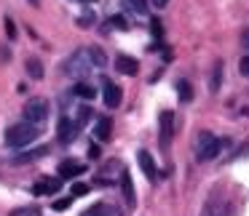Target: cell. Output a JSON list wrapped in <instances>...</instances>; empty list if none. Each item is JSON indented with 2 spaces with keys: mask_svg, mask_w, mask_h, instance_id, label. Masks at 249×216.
Segmentation results:
<instances>
[{
  "mask_svg": "<svg viewBox=\"0 0 249 216\" xmlns=\"http://www.w3.org/2000/svg\"><path fill=\"white\" fill-rule=\"evenodd\" d=\"M91 59H94V67H97V70L107 67V54H105L99 46H91Z\"/></svg>",
  "mask_w": 249,
  "mask_h": 216,
  "instance_id": "18",
  "label": "cell"
},
{
  "mask_svg": "<svg viewBox=\"0 0 249 216\" xmlns=\"http://www.w3.org/2000/svg\"><path fill=\"white\" fill-rule=\"evenodd\" d=\"M201 216H225V203H222L220 195H212L209 200H206L204 211H201Z\"/></svg>",
  "mask_w": 249,
  "mask_h": 216,
  "instance_id": "11",
  "label": "cell"
},
{
  "mask_svg": "<svg viewBox=\"0 0 249 216\" xmlns=\"http://www.w3.org/2000/svg\"><path fill=\"white\" fill-rule=\"evenodd\" d=\"M89 214L91 216H121V211L113 208V205H107V203H99V205H94Z\"/></svg>",
  "mask_w": 249,
  "mask_h": 216,
  "instance_id": "16",
  "label": "cell"
},
{
  "mask_svg": "<svg viewBox=\"0 0 249 216\" xmlns=\"http://www.w3.org/2000/svg\"><path fill=\"white\" fill-rule=\"evenodd\" d=\"M62 189V176L59 179H40V182H35V187H33V192L35 195H54V192H59Z\"/></svg>",
  "mask_w": 249,
  "mask_h": 216,
  "instance_id": "9",
  "label": "cell"
},
{
  "mask_svg": "<svg viewBox=\"0 0 249 216\" xmlns=\"http://www.w3.org/2000/svg\"><path fill=\"white\" fill-rule=\"evenodd\" d=\"M81 3H97V0H81Z\"/></svg>",
  "mask_w": 249,
  "mask_h": 216,
  "instance_id": "35",
  "label": "cell"
},
{
  "mask_svg": "<svg viewBox=\"0 0 249 216\" xmlns=\"http://www.w3.org/2000/svg\"><path fill=\"white\" fill-rule=\"evenodd\" d=\"M222 72H225V67H222V62H217V64H214V72H212V83H209V88H212V91H220Z\"/></svg>",
  "mask_w": 249,
  "mask_h": 216,
  "instance_id": "20",
  "label": "cell"
},
{
  "mask_svg": "<svg viewBox=\"0 0 249 216\" xmlns=\"http://www.w3.org/2000/svg\"><path fill=\"white\" fill-rule=\"evenodd\" d=\"M102 88H105V104H107V107H118L121 99H124L121 88L115 86L113 80H105V83H102Z\"/></svg>",
  "mask_w": 249,
  "mask_h": 216,
  "instance_id": "10",
  "label": "cell"
},
{
  "mask_svg": "<svg viewBox=\"0 0 249 216\" xmlns=\"http://www.w3.org/2000/svg\"><path fill=\"white\" fill-rule=\"evenodd\" d=\"M150 3H153V6H156V8H163V6H166V3H169V0H150Z\"/></svg>",
  "mask_w": 249,
  "mask_h": 216,
  "instance_id": "32",
  "label": "cell"
},
{
  "mask_svg": "<svg viewBox=\"0 0 249 216\" xmlns=\"http://www.w3.org/2000/svg\"><path fill=\"white\" fill-rule=\"evenodd\" d=\"M27 75L33 77V80H40L43 77V64H40V59H27Z\"/></svg>",
  "mask_w": 249,
  "mask_h": 216,
  "instance_id": "17",
  "label": "cell"
},
{
  "mask_svg": "<svg viewBox=\"0 0 249 216\" xmlns=\"http://www.w3.org/2000/svg\"><path fill=\"white\" fill-rule=\"evenodd\" d=\"M238 72H241L244 77H249V56H244V59L238 62Z\"/></svg>",
  "mask_w": 249,
  "mask_h": 216,
  "instance_id": "26",
  "label": "cell"
},
{
  "mask_svg": "<svg viewBox=\"0 0 249 216\" xmlns=\"http://www.w3.org/2000/svg\"><path fill=\"white\" fill-rule=\"evenodd\" d=\"M244 46H247V48H249V30H247V32H244Z\"/></svg>",
  "mask_w": 249,
  "mask_h": 216,
  "instance_id": "33",
  "label": "cell"
},
{
  "mask_svg": "<svg viewBox=\"0 0 249 216\" xmlns=\"http://www.w3.org/2000/svg\"><path fill=\"white\" fill-rule=\"evenodd\" d=\"M78 120H70V118H62L59 120V128H56V139L59 144H72V139L78 136Z\"/></svg>",
  "mask_w": 249,
  "mask_h": 216,
  "instance_id": "6",
  "label": "cell"
},
{
  "mask_svg": "<svg viewBox=\"0 0 249 216\" xmlns=\"http://www.w3.org/2000/svg\"><path fill=\"white\" fill-rule=\"evenodd\" d=\"M49 118V102L46 99H30L27 104H24V120H30V123H43V120Z\"/></svg>",
  "mask_w": 249,
  "mask_h": 216,
  "instance_id": "4",
  "label": "cell"
},
{
  "mask_svg": "<svg viewBox=\"0 0 249 216\" xmlns=\"http://www.w3.org/2000/svg\"><path fill=\"white\" fill-rule=\"evenodd\" d=\"M99 155H102V152H99V144H91V147H89V157H94V160H97Z\"/></svg>",
  "mask_w": 249,
  "mask_h": 216,
  "instance_id": "30",
  "label": "cell"
},
{
  "mask_svg": "<svg viewBox=\"0 0 249 216\" xmlns=\"http://www.w3.org/2000/svg\"><path fill=\"white\" fill-rule=\"evenodd\" d=\"M225 144H228V141L214 139L209 131H201V134H198V141H196V157H198V160H212V157H214Z\"/></svg>",
  "mask_w": 249,
  "mask_h": 216,
  "instance_id": "3",
  "label": "cell"
},
{
  "mask_svg": "<svg viewBox=\"0 0 249 216\" xmlns=\"http://www.w3.org/2000/svg\"><path fill=\"white\" fill-rule=\"evenodd\" d=\"M137 160H140V166H142V171H145L147 182H156V179H158V168H156V160H153L150 152L140 150V152H137Z\"/></svg>",
  "mask_w": 249,
  "mask_h": 216,
  "instance_id": "7",
  "label": "cell"
},
{
  "mask_svg": "<svg viewBox=\"0 0 249 216\" xmlns=\"http://www.w3.org/2000/svg\"><path fill=\"white\" fill-rule=\"evenodd\" d=\"M110 128H113V125H110V120H107V118H99V120H97V128H94V131H97V136H99L102 141H107V139H110Z\"/></svg>",
  "mask_w": 249,
  "mask_h": 216,
  "instance_id": "19",
  "label": "cell"
},
{
  "mask_svg": "<svg viewBox=\"0 0 249 216\" xmlns=\"http://www.w3.org/2000/svg\"><path fill=\"white\" fill-rule=\"evenodd\" d=\"M70 203H72V198H62V200H56V203H54V208L56 211H65V208H70Z\"/></svg>",
  "mask_w": 249,
  "mask_h": 216,
  "instance_id": "28",
  "label": "cell"
},
{
  "mask_svg": "<svg viewBox=\"0 0 249 216\" xmlns=\"http://www.w3.org/2000/svg\"><path fill=\"white\" fill-rule=\"evenodd\" d=\"M177 93H179L182 102H190V99H193V88H190V83L188 80H179L177 83Z\"/></svg>",
  "mask_w": 249,
  "mask_h": 216,
  "instance_id": "21",
  "label": "cell"
},
{
  "mask_svg": "<svg viewBox=\"0 0 249 216\" xmlns=\"http://www.w3.org/2000/svg\"><path fill=\"white\" fill-rule=\"evenodd\" d=\"M72 93H75L78 99H83V102H94V96H97V88H94L91 83H78V86L72 88Z\"/></svg>",
  "mask_w": 249,
  "mask_h": 216,
  "instance_id": "14",
  "label": "cell"
},
{
  "mask_svg": "<svg viewBox=\"0 0 249 216\" xmlns=\"http://www.w3.org/2000/svg\"><path fill=\"white\" fill-rule=\"evenodd\" d=\"M89 118H91V109H89V107H81V112H78V123L83 125Z\"/></svg>",
  "mask_w": 249,
  "mask_h": 216,
  "instance_id": "27",
  "label": "cell"
},
{
  "mask_svg": "<svg viewBox=\"0 0 249 216\" xmlns=\"http://www.w3.org/2000/svg\"><path fill=\"white\" fill-rule=\"evenodd\" d=\"M8 216H40V211H38V208H30V205H27V208H17V211H11Z\"/></svg>",
  "mask_w": 249,
  "mask_h": 216,
  "instance_id": "24",
  "label": "cell"
},
{
  "mask_svg": "<svg viewBox=\"0 0 249 216\" xmlns=\"http://www.w3.org/2000/svg\"><path fill=\"white\" fill-rule=\"evenodd\" d=\"M115 70L131 77V75L140 72V64H137V59H131V56H115Z\"/></svg>",
  "mask_w": 249,
  "mask_h": 216,
  "instance_id": "12",
  "label": "cell"
},
{
  "mask_svg": "<svg viewBox=\"0 0 249 216\" xmlns=\"http://www.w3.org/2000/svg\"><path fill=\"white\" fill-rule=\"evenodd\" d=\"M134 14H147V0H126Z\"/></svg>",
  "mask_w": 249,
  "mask_h": 216,
  "instance_id": "23",
  "label": "cell"
},
{
  "mask_svg": "<svg viewBox=\"0 0 249 216\" xmlns=\"http://www.w3.org/2000/svg\"><path fill=\"white\" fill-rule=\"evenodd\" d=\"M121 189H124L126 203H129V205H134V203H137V195H134V184H131L129 171H124V173H121Z\"/></svg>",
  "mask_w": 249,
  "mask_h": 216,
  "instance_id": "13",
  "label": "cell"
},
{
  "mask_svg": "<svg viewBox=\"0 0 249 216\" xmlns=\"http://www.w3.org/2000/svg\"><path fill=\"white\" fill-rule=\"evenodd\" d=\"M38 136H40L38 123H30V120H24V123H17V125H11V128L6 131V144L14 147V150H19V147L33 144Z\"/></svg>",
  "mask_w": 249,
  "mask_h": 216,
  "instance_id": "1",
  "label": "cell"
},
{
  "mask_svg": "<svg viewBox=\"0 0 249 216\" xmlns=\"http://www.w3.org/2000/svg\"><path fill=\"white\" fill-rule=\"evenodd\" d=\"M49 150L51 147H38V150H33V152H22V155L14 157V163H33V160H38V157H46Z\"/></svg>",
  "mask_w": 249,
  "mask_h": 216,
  "instance_id": "15",
  "label": "cell"
},
{
  "mask_svg": "<svg viewBox=\"0 0 249 216\" xmlns=\"http://www.w3.org/2000/svg\"><path fill=\"white\" fill-rule=\"evenodd\" d=\"M94 70V59H91V48H78L75 54L67 59L65 72L70 77H86Z\"/></svg>",
  "mask_w": 249,
  "mask_h": 216,
  "instance_id": "2",
  "label": "cell"
},
{
  "mask_svg": "<svg viewBox=\"0 0 249 216\" xmlns=\"http://www.w3.org/2000/svg\"><path fill=\"white\" fill-rule=\"evenodd\" d=\"M6 32H8V38H14V35H17V27H14L11 19H6Z\"/></svg>",
  "mask_w": 249,
  "mask_h": 216,
  "instance_id": "31",
  "label": "cell"
},
{
  "mask_svg": "<svg viewBox=\"0 0 249 216\" xmlns=\"http://www.w3.org/2000/svg\"><path fill=\"white\" fill-rule=\"evenodd\" d=\"M110 22H113V27H118V30H129V24H126L124 16H113Z\"/></svg>",
  "mask_w": 249,
  "mask_h": 216,
  "instance_id": "29",
  "label": "cell"
},
{
  "mask_svg": "<svg viewBox=\"0 0 249 216\" xmlns=\"http://www.w3.org/2000/svg\"><path fill=\"white\" fill-rule=\"evenodd\" d=\"M94 22H97V19H94L91 11H86V14H81V16H78V27H81V30H89Z\"/></svg>",
  "mask_w": 249,
  "mask_h": 216,
  "instance_id": "22",
  "label": "cell"
},
{
  "mask_svg": "<svg viewBox=\"0 0 249 216\" xmlns=\"http://www.w3.org/2000/svg\"><path fill=\"white\" fill-rule=\"evenodd\" d=\"M30 3H33V6H40V0H30Z\"/></svg>",
  "mask_w": 249,
  "mask_h": 216,
  "instance_id": "34",
  "label": "cell"
},
{
  "mask_svg": "<svg viewBox=\"0 0 249 216\" xmlns=\"http://www.w3.org/2000/svg\"><path fill=\"white\" fill-rule=\"evenodd\" d=\"M83 195H89L86 184H72V198H83Z\"/></svg>",
  "mask_w": 249,
  "mask_h": 216,
  "instance_id": "25",
  "label": "cell"
},
{
  "mask_svg": "<svg viewBox=\"0 0 249 216\" xmlns=\"http://www.w3.org/2000/svg\"><path fill=\"white\" fill-rule=\"evenodd\" d=\"M83 171H86L83 163L81 160H72V157H67V160L59 163V176L62 179H75V176H81Z\"/></svg>",
  "mask_w": 249,
  "mask_h": 216,
  "instance_id": "8",
  "label": "cell"
},
{
  "mask_svg": "<svg viewBox=\"0 0 249 216\" xmlns=\"http://www.w3.org/2000/svg\"><path fill=\"white\" fill-rule=\"evenodd\" d=\"M158 134H161V144L166 147L172 141V134H174V112L172 109H163L158 115Z\"/></svg>",
  "mask_w": 249,
  "mask_h": 216,
  "instance_id": "5",
  "label": "cell"
}]
</instances>
